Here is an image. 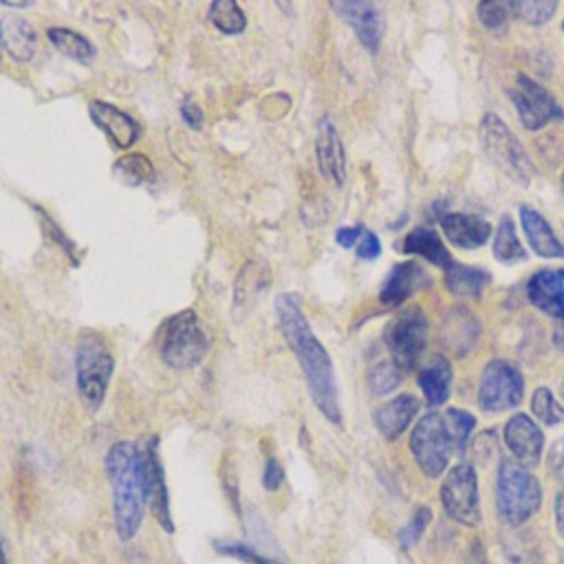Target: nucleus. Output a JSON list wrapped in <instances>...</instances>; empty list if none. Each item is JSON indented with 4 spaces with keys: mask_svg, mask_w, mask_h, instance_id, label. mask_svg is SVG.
<instances>
[{
    "mask_svg": "<svg viewBox=\"0 0 564 564\" xmlns=\"http://www.w3.org/2000/svg\"><path fill=\"white\" fill-rule=\"evenodd\" d=\"M527 295L540 311L564 319V269H542L527 282Z\"/></svg>",
    "mask_w": 564,
    "mask_h": 564,
    "instance_id": "18",
    "label": "nucleus"
},
{
    "mask_svg": "<svg viewBox=\"0 0 564 564\" xmlns=\"http://www.w3.org/2000/svg\"><path fill=\"white\" fill-rule=\"evenodd\" d=\"M416 412H419V401L412 394H399L375 410V425L383 438L394 441L405 432V427L412 423Z\"/></svg>",
    "mask_w": 564,
    "mask_h": 564,
    "instance_id": "20",
    "label": "nucleus"
},
{
    "mask_svg": "<svg viewBox=\"0 0 564 564\" xmlns=\"http://www.w3.org/2000/svg\"><path fill=\"white\" fill-rule=\"evenodd\" d=\"M139 469H141L145 505L150 507V511H152L154 520L161 524V529L172 533L174 522H172V513H170V496H167V485H165V471H163V465L159 458L156 436L145 438L143 445L139 447Z\"/></svg>",
    "mask_w": 564,
    "mask_h": 564,
    "instance_id": "11",
    "label": "nucleus"
},
{
    "mask_svg": "<svg viewBox=\"0 0 564 564\" xmlns=\"http://www.w3.org/2000/svg\"><path fill=\"white\" fill-rule=\"evenodd\" d=\"M275 313H278L280 330L304 372L313 403L330 423L339 425L341 410H339L337 381H335V368H333L330 355L313 335L295 295L291 293L278 295Z\"/></svg>",
    "mask_w": 564,
    "mask_h": 564,
    "instance_id": "1",
    "label": "nucleus"
},
{
    "mask_svg": "<svg viewBox=\"0 0 564 564\" xmlns=\"http://www.w3.org/2000/svg\"><path fill=\"white\" fill-rule=\"evenodd\" d=\"M449 383H452V366L445 357L436 355L430 366H425L419 375V386L425 394L427 405L436 408L447 401L449 397Z\"/></svg>",
    "mask_w": 564,
    "mask_h": 564,
    "instance_id": "25",
    "label": "nucleus"
},
{
    "mask_svg": "<svg viewBox=\"0 0 564 564\" xmlns=\"http://www.w3.org/2000/svg\"><path fill=\"white\" fill-rule=\"evenodd\" d=\"M511 9H513V15H518L529 24H544L557 11V2L555 0H518V2H511Z\"/></svg>",
    "mask_w": 564,
    "mask_h": 564,
    "instance_id": "32",
    "label": "nucleus"
},
{
    "mask_svg": "<svg viewBox=\"0 0 564 564\" xmlns=\"http://www.w3.org/2000/svg\"><path fill=\"white\" fill-rule=\"evenodd\" d=\"M562 29H564V22H562Z\"/></svg>",
    "mask_w": 564,
    "mask_h": 564,
    "instance_id": "48",
    "label": "nucleus"
},
{
    "mask_svg": "<svg viewBox=\"0 0 564 564\" xmlns=\"http://www.w3.org/2000/svg\"><path fill=\"white\" fill-rule=\"evenodd\" d=\"M505 441L516 456L518 465L533 467L542 458L544 436L529 414H513L505 425Z\"/></svg>",
    "mask_w": 564,
    "mask_h": 564,
    "instance_id": "13",
    "label": "nucleus"
},
{
    "mask_svg": "<svg viewBox=\"0 0 564 564\" xmlns=\"http://www.w3.org/2000/svg\"><path fill=\"white\" fill-rule=\"evenodd\" d=\"M480 139L487 156L516 183L529 185L535 176V165L509 126L494 112L480 121Z\"/></svg>",
    "mask_w": 564,
    "mask_h": 564,
    "instance_id": "7",
    "label": "nucleus"
},
{
    "mask_svg": "<svg viewBox=\"0 0 564 564\" xmlns=\"http://www.w3.org/2000/svg\"><path fill=\"white\" fill-rule=\"evenodd\" d=\"M403 253H416L425 260H430L432 264L436 267H443L447 269L454 260L449 256V251L445 249L443 240L438 238V234L434 229H427V227H414L403 240H401V247H399Z\"/></svg>",
    "mask_w": 564,
    "mask_h": 564,
    "instance_id": "24",
    "label": "nucleus"
},
{
    "mask_svg": "<svg viewBox=\"0 0 564 564\" xmlns=\"http://www.w3.org/2000/svg\"><path fill=\"white\" fill-rule=\"evenodd\" d=\"M115 359L99 335H84L75 350V379L88 410L97 412L106 399Z\"/></svg>",
    "mask_w": 564,
    "mask_h": 564,
    "instance_id": "6",
    "label": "nucleus"
},
{
    "mask_svg": "<svg viewBox=\"0 0 564 564\" xmlns=\"http://www.w3.org/2000/svg\"><path fill=\"white\" fill-rule=\"evenodd\" d=\"M531 410L544 425H555L560 421V405L553 401L549 388H535L531 397Z\"/></svg>",
    "mask_w": 564,
    "mask_h": 564,
    "instance_id": "34",
    "label": "nucleus"
},
{
    "mask_svg": "<svg viewBox=\"0 0 564 564\" xmlns=\"http://www.w3.org/2000/svg\"><path fill=\"white\" fill-rule=\"evenodd\" d=\"M542 502V489L538 478L522 465L500 460L496 476V507L509 527L527 522Z\"/></svg>",
    "mask_w": 564,
    "mask_h": 564,
    "instance_id": "5",
    "label": "nucleus"
},
{
    "mask_svg": "<svg viewBox=\"0 0 564 564\" xmlns=\"http://www.w3.org/2000/svg\"><path fill=\"white\" fill-rule=\"evenodd\" d=\"M357 256L359 258H364V260H375L379 253H381V242H379V238L372 234V231H368V229H364V234H361V238H359V242H357Z\"/></svg>",
    "mask_w": 564,
    "mask_h": 564,
    "instance_id": "38",
    "label": "nucleus"
},
{
    "mask_svg": "<svg viewBox=\"0 0 564 564\" xmlns=\"http://www.w3.org/2000/svg\"><path fill=\"white\" fill-rule=\"evenodd\" d=\"M513 15V9H511V2H502V0H487V2H480L478 4V18L480 22L498 33L507 26V20Z\"/></svg>",
    "mask_w": 564,
    "mask_h": 564,
    "instance_id": "33",
    "label": "nucleus"
},
{
    "mask_svg": "<svg viewBox=\"0 0 564 564\" xmlns=\"http://www.w3.org/2000/svg\"><path fill=\"white\" fill-rule=\"evenodd\" d=\"M430 520H432L430 507H419V509L414 511V516L410 518V522H408V524L401 529V533H399L401 546H403V549L414 546V544L421 540V535H423V531H425V527H427Z\"/></svg>",
    "mask_w": 564,
    "mask_h": 564,
    "instance_id": "35",
    "label": "nucleus"
},
{
    "mask_svg": "<svg viewBox=\"0 0 564 564\" xmlns=\"http://www.w3.org/2000/svg\"><path fill=\"white\" fill-rule=\"evenodd\" d=\"M181 117L183 121L192 128V130H198L203 126V110L192 101V97H187L183 104H181Z\"/></svg>",
    "mask_w": 564,
    "mask_h": 564,
    "instance_id": "40",
    "label": "nucleus"
},
{
    "mask_svg": "<svg viewBox=\"0 0 564 564\" xmlns=\"http://www.w3.org/2000/svg\"><path fill=\"white\" fill-rule=\"evenodd\" d=\"M491 251H494V258L498 262H505V264H513V262L527 260V251L520 245V240L516 236V229H513V220L509 216L500 218L496 236H494Z\"/></svg>",
    "mask_w": 564,
    "mask_h": 564,
    "instance_id": "28",
    "label": "nucleus"
},
{
    "mask_svg": "<svg viewBox=\"0 0 564 564\" xmlns=\"http://www.w3.org/2000/svg\"><path fill=\"white\" fill-rule=\"evenodd\" d=\"M344 22L352 26L357 40L370 51L377 53L383 35V20L375 4L370 2H333L330 4Z\"/></svg>",
    "mask_w": 564,
    "mask_h": 564,
    "instance_id": "15",
    "label": "nucleus"
},
{
    "mask_svg": "<svg viewBox=\"0 0 564 564\" xmlns=\"http://www.w3.org/2000/svg\"><path fill=\"white\" fill-rule=\"evenodd\" d=\"M284 480V471L280 467V463L271 456L267 458V465H264V471H262V485L267 491H275Z\"/></svg>",
    "mask_w": 564,
    "mask_h": 564,
    "instance_id": "39",
    "label": "nucleus"
},
{
    "mask_svg": "<svg viewBox=\"0 0 564 564\" xmlns=\"http://www.w3.org/2000/svg\"><path fill=\"white\" fill-rule=\"evenodd\" d=\"M0 46L15 62H29L37 48V31L29 20L7 15L0 20Z\"/></svg>",
    "mask_w": 564,
    "mask_h": 564,
    "instance_id": "22",
    "label": "nucleus"
},
{
    "mask_svg": "<svg viewBox=\"0 0 564 564\" xmlns=\"http://www.w3.org/2000/svg\"><path fill=\"white\" fill-rule=\"evenodd\" d=\"M209 20L212 24L225 35H238L247 26L245 11L234 0H216L209 4Z\"/></svg>",
    "mask_w": 564,
    "mask_h": 564,
    "instance_id": "29",
    "label": "nucleus"
},
{
    "mask_svg": "<svg viewBox=\"0 0 564 564\" xmlns=\"http://www.w3.org/2000/svg\"><path fill=\"white\" fill-rule=\"evenodd\" d=\"M555 522H557L560 535L564 538V487H562V491L555 498Z\"/></svg>",
    "mask_w": 564,
    "mask_h": 564,
    "instance_id": "42",
    "label": "nucleus"
},
{
    "mask_svg": "<svg viewBox=\"0 0 564 564\" xmlns=\"http://www.w3.org/2000/svg\"><path fill=\"white\" fill-rule=\"evenodd\" d=\"M524 397V379L522 372L507 359H494L485 366L480 388H478V405L485 412H502L520 405Z\"/></svg>",
    "mask_w": 564,
    "mask_h": 564,
    "instance_id": "9",
    "label": "nucleus"
},
{
    "mask_svg": "<svg viewBox=\"0 0 564 564\" xmlns=\"http://www.w3.org/2000/svg\"><path fill=\"white\" fill-rule=\"evenodd\" d=\"M88 112H90V119L95 121V126L101 128L104 134L117 148H130L141 137V126L128 112L119 110L117 106H112L108 101H99V99L90 101Z\"/></svg>",
    "mask_w": 564,
    "mask_h": 564,
    "instance_id": "14",
    "label": "nucleus"
},
{
    "mask_svg": "<svg viewBox=\"0 0 564 564\" xmlns=\"http://www.w3.org/2000/svg\"><path fill=\"white\" fill-rule=\"evenodd\" d=\"M0 564H9V560L4 555V549H2V542H0Z\"/></svg>",
    "mask_w": 564,
    "mask_h": 564,
    "instance_id": "44",
    "label": "nucleus"
},
{
    "mask_svg": "<svg viewBox=\"0 0 564 564\" xmlns=\"http://www.w3.org/2000/svg\"><path fill=\"white\" fill-rule=\"evenodd\" d=\"M401 381V370L397 368V364L392 359H377L375 364H370L368 368V383L372 388V392L377 394H386L392 392Z\"/></svg>",
    "mask_w": 564,
    "mask_h": 564,
    "instance_id": "31",
    "label": "nucleus"
},
{
    "mask_svg": "<svg viewBox=\"0 0 564 564\" xmlns=\"http://www.w3.org/2000/svg\"><path fill=\"white\" fill-rule=\"evenodd\" d=\"M209 337L192 308L178 311L159 330V355L174 370H192L207 355Z\"/></svg>",
    "mask_w": 564,
    "mask_h": 564,
    "instance_id": "4",
    "label": "nucleus"
},
{
    "mask_svg": "<svg viewBox=\"0 0 564 564\" xmlns=\"http://www.w3.org/2000/svg\"><path fill=\"white\" fill-rule=\"evenodd\" d=\"M522 229L531 249L542 258H564V242H560L551 229V225L542 218V214L533 207H520Z\"/></svg>",
    "mask_w": 564,
    "mask_h": 564,
    "instance_id": "23",
    "label": "nucleus"
},
{
    "mask_svg": "<svg viewBox=\"0 0 564 564\" xmlns=\"http://www.w3.org/2000/svg\"><path fill=\"white\" fill-rule=\"evenodd\" d=\"M509 97L516 104L518 117L527 130H540L549 121H562L564 110L535 79L518 75L516 86L509 88Z\"/></svg>",
    "mask_w": 564,
    "mask_h": 564,
    "instance_id": "12",
    "label": "nucleus"
},
{
    "mask_svg": "<svg viewBox=\"0 0 564 564\" xmlns=\"http://www.w3.org/2000/svg\"><path fill=\"white\" fill-rule=\"evenodd\" d=\"M383 341L397 368L401 372L412 370L425 350L427 315L419 306L405 308L388 324Z\"/></svg>",
    "mask_w": 564,
    "mask_h": 564,
    "instance_id": "8",
    "label": "nucleus"
},
{
    "mask_svg": "<svg viewBox=\"0 0 564 564\" xmlns=\"http://www.w3.org/2000/svg\"><path fill=\"white\" fill-rule=\"evenodd\" d=\"M315 152L319 172L335 185H341L346 178V154L339 139V132L330 117H322L317 123V137H315Z\"/></svg>",
    "mask_w": 564,
    "mask_h": 564,
    "instance_id": "16",
    "label": "nucleus"
},
{
    "mask_svg": "<svg viewBox=\"0 0 564 564\" xmlns=\"http://www.w3.org/2000/svg\"><path fill=\"white\" fill-rule=\"evenodd\" d=\"M445 284L456 297H480L482 289L489 284V273L478 267L452 262L445 269Z\"/></svg>",
    "mask_w": 564,
    "mask_h": 564,
    "instance_id": "26",
    "label": "nucleus"
},
{
    "mask_svg": "<svg viewBox=\"0 0 564 564\" xmlns=\"http://www.w3.org/2000/svg\"><path fill=\"white\" fill-rule=\"evenodd\" d=\"M546 465H549L551 476L564 482V438H560L551 445L549 456H546Z\"/></svg>",
    "mask_w": 564,
    "mask_h": 564,
    "instance_id": "37",
    "label": "nucleus"
},
{
    "mask_svg": "<svg viewBox=\"0 0 564 564\" xmlns=\"http://www.w3.org/2000/svg\"><path fill=\"white\" fill-rule=\"evenodd\" d=\"M106 474L112 489L115 527L123 542L132 540L143 522V485L139 469V447L130 441L115 443L106 454Z\"/></svg>",
    "mask_w": 564,
    "mask_h": 564,
    "instance_id": "3",
    "label": "nucleus"
},
{
    "mask_svg": "<svg viewBox=\"0 0 564 564\" xmlns=\"http://www.w3.org/2000/svg\"><path fill=\"white\" fill-rule=\"evenodd\" d=\"M430 284H432V278L425 273V269L421 264H416V262H399L386 275L383 286L379 291V300L386 306H399L414 291L427 289Z\"/></svg>",
    "mask_w": 564,
    "mask_h": 564,
    "instance_id": "17",
    "label": "nucleus"
},
{
    "mask_svg": "<svg viewBox=\"0 0 564 564\" xmlns=\"http://www.w3.org/2000/svg\"><path fill=\"white\" fill-rule=\"evenodd\" d=\"M474 423L476 421L469 412L456 408H449L443 414H425L410 434V449L416 465L430 478H438L445 471L452 454H463Z\"/></svg>",
    "mask_w": 564,
    "mask_h": 564,
    "instance_id": "2",
    "label": "nucleus"
},
{
    "mask_svg": "<svg viewBox=\"0 0 564 564\" xmlns=\"http://www.w3.org/2000/svg\"><path fill=\"white\" fill-rule=\"evenodd\" d=\"M562 399H564V379H562Z\"/></svg>",
    "mask_w": 564,
    "mask_h": 564,
    "instance_id": "46",
    "label": "nucleus"
},
{
    "mask_svg": "<svg viewBox=\"0 0 564 564\" xmlns=\"http://www.w3.org/2000/svg\"><path fill=\"white\" fill-rule=\"evenodd\" d=\"M560 419H564V410L562 408H560Z\"/></svg>",
    "mask_w": 564,
    "mask_h": 564,
    "instance_id": "45",
    "label": "nucleus"
},
{
    "mask_svg": "<svg viewBox=\"0 0 564 564\" xmlns=\"http://www.w3.org/2000/svg\"><path fill=\"white\" fill-rule=\"evenodd\" d=\"M441 227L445 238L458 249H478L491 236V225L485 218L465 212L441 216Z\"/></svg>",
    "mask_w": 564,
    "mask_h": 564,
    "instance_id": "19",
    "label": "nucleus"
},
{
    "mask_svg": "<svg viewBox=\"0 0 564 564\" xmlns=\"http://www.w3.org/2000/svg\"><path fill=\"white\" fill-rule=\"evenodd\" d=\"M467 564H487L485 553H482V549H480V542H474V544H471V551H469Z\"/></svg>",
    "mask_w": 564,
    "mask_h": 564,
    "instance_id": "43",
    "label": "nucleus"
},
{
    "mask_svg": "<svg viewBox=\"0 0 564 564\" xmlns=\"http://www.w3.org/2000/svg\"><path fill=\"white\" fill-rule=\"evenodd\" d=\"M46 37L48 42L59 51L64 53L66 57L75 59V62H90L95 57V48L93 44L82 35V33H75L70 29H64V26H51L46 31Z\"/></svg>",
    "mask_w": 564,
    "mask_h": 564,
    "instance_id": "27",
    "label": "nucleus"
},
{
    "mask_svg": "<svg viewBox=\"0 0 564 564\" xmlns=\"http://www.w3.org/2000/svg\"><path fill=\"white\" fill-rule=\"evenodd\" d=\"M560 564H564V555H562V560H560Z\"/></svg>",
    "mask_w": 564,
    "mask_h": 564,
    "instance_id": "47",
    "label": "nucleus"
},
{
    "mask_svg": "<svg viewBox=\"0 0 564 564\" xmlns=\"http://www.w3.org/2000/svg\"><path fill=\"white\" fill-rule=\"evenodd\" d=\"M361 234H364V227H339L335 234V240L339 247L350 249V247H357Z\"/></svg>",
    "mask_w": 564,
    "mask_h": 564,
    "instance_id": "41",
    "label": "nucleus"
},
{
    "mask_svg": "<svg viewBox=\"0 0 564 564\" xmlns=\"http://www.w3.org/2000/svg\"><path fill=\"white\" fill-rule=\"evenodd\" d=\"M112 172L128 185H143L154 181V167L143 154H126L121 156Z\"/></svg>",
    "mask_w": 564,
    "mask_h": 564,
    "instance_id": "30",
    "label": "nucleus"
},
{
    "mask_svg": "<svg viewBox=\"0 0 564 564\" xmlns=\"http://www.w3.org/2000/svg\"><path fill=\"white\" fill-rule=\"evenodd\" d=\"M478 333H480L478 319L467 308L458 306V308L449 311V315H447V319L443 324V330H441V339H443V346L447 350H452L454 355L463 357L476 344Z\"/></svg>",
    "mask_w": 564,
    "mask_h": 564,
    "instance_id": "21",
    "label": "nucleus"
},
{
    "mask_svg": "<svg viewBox=\"0 0 564 564\" xmlns=\"http://www.w3.org/2000/svg\"><path fill=\"white\" fill-rule=\"evenodd\" d=\"M216 551L229 557H236L245 564H275V560L262 555L260 551H256L249 544H240V542H216Z\"/></svg>",
    "mask_w": 564,
    "mask_h": 564,
    "instance_id": "36",
    "label": "nucleus"
},
{
    "mask_svg": "<svg viewBox=\"0 0 564 564\" xmlns=\"http://www.w3.org/2000/svg\"><path fill=\"white\" fill-rule=\"evenodd\" d=\"M441 502L452 520L467 527H476L480 522L478 478L469 463H458L449 469L441 485Z\"/></svg>",
    "mask_w": 564,
    "mask_h": 564,
    "instance_id": "10",
    "label": "nucleus"
}]
</instances>
